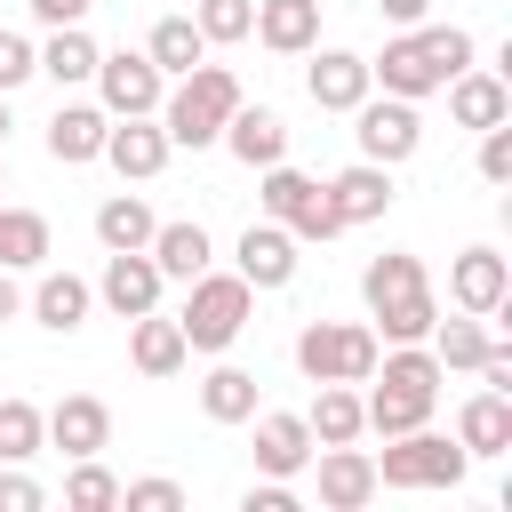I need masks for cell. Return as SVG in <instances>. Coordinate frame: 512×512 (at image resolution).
Instances as JSON below:
<instances>
[{
	"mask_svg": "<svg viewBox=\"0 0 512 512\" xmlns=\"http://www.w3.org/2000/svg\"><path fill=\"white\" fill-rule=\"evenodd\" d=\"M464 64H472V32H464V24H408V32L384 40V56H368V80H376L384 96L424 104V96H440Z\"/></svg>",
	"mask_w": 512,
	"mask_h": 512,
	"instance_id": "1",
	"label": "cell"
},
{
	"mask_svg": "<svg viewBox=\"0 0 512 512\" xmlns=\"http://www.w3.org/2000/svg\"><path fill=\"white\" fill-rule=\"evenodd\" d=\"M232 104H240V72L232 64H192V72H176V88L160 96V136L176 144V152H208L216 136H224V120H232Z\"/></svg>",
	"mask_w": 512,
	"mask_h": 512,
	"instance_id": "2",
	"label": "cell"
},
{
	"mask_svg": "<svg viewBox=\"0 0 512 512\" xmlns=\"http://www.w3.org/2000/svg\"><path fill=\"white\" fill-rule=\"evenodd\" d=\"M248 320H256V288H248L240 272H216V264H208V272L184 280V312H176V328H184L192 352H232Z\"/></svg>",
	"mask_w": 512,
	"mask_h": 512,
	"instance_id": "3",
	"label": "cell"
},
{
	"mask_svg": "<svg viewBox=\"0 0 512 512\" xmlns=\"http://www.w3.org/2000/svg\"><path fill=\"white\" fill-rule=\"evenodd\" d=\"M376 328L368 320H304L296 328V368L304 384H368L376 376Z\"/></svg>",
	"mask_w": 512,
	"mask_h": 512,
	"instance_id": "4",
	"label": "cell"
},
{
	"mask_svg": "<svg viewBox=\"0 0 512 512\" xmlns=\"http://www.w3.org/2000/svg\"><path fill=\"white\" fill-rule=\"evenodd\" d=\"M256 208H264L272 224H288L296 240H320V248L344 232V216L328 208V184H320V176H304V168H288V160L256 168Z\"/></svg>",
	"mask_w": 512,
	"mask_h": 512,
	"instance_id": "5",
	"label": "cell"
},
{
	"mask_svg": "<svg viewBox=\"0 0 512 512\" xmlns=\"http://www.w3.org/2000/svg\"><path fill=\"white\" fill-rule=\"evenodd\" d=\"M464 472H472V456L448 432H432V424L384 440V456H376V488H456Z\"/></svg>",
	"mask_w": 512,
	"mask_h": 512,
	"instance_id": "6",
	"label": "cell"
},
{
	"mask_svg": "<svg viewBox=\"0 0 512 512\" xmlns=\"http://www.w3.org/2000/svg\"><path fill=\"white\" fill-rule=\"evenodd\" d=\"M352 136H360V160H376V168H400V160H416V144H424V120H416V104L408 96H360L352 104Z\"/></svg>",
	"mask_w": 512,
	"mask_h": 512,
	"instance_id": "7",
	"label": "cell"
},
{
	"mask_svg": "<svg viewBox=\"0 0 512 512\" xmlns=\"http://www.w3.org/2000/svg\"><path fill=\"white\" fill-rule=\"evenodd\" d=\"M160 96H168V72H160L144 48H112V56H96V104H104L112 120L160 112Z\"/></svg>",
	"mask_w": 512,
	"mask_h": 512,
	"instance_id": "8",
	"label": "cell"
},
{
	"mask_svg": "<svg viewBox=\"0 0 512 512\" xmlns=\"http://www.w3.org/2000/svg\"><path fill=\"white\" fill-rule=\"evenodd\" d=\"M160 264L144 256V248H104V272H96V304L112 312V320H136V312H152L160 304Z\"/></svg>",
	"mask_w": 512,
	"mask_h": 512,
	"instance_id": "9",
	"label": "cell"
},
{
	"mask_svg": "<svg viewBox=\"0 0 512 512\" xmlns=\"http://www.w3.org/2000/svg\"><path fill=\"white\" fill-rule=\"evenodd\" d=\"M296 248H304V240H296L288 224H272V216H264V224H248V232H240V248H232V272H240L256 296H264V288H288V280H296V264H304Z\"/></svg>",
	"mask_w": 512,
	"mask_h": 512,
	"instance_id": "10",
	"label": "cell"
},
{
	"mask_svg": "<svg viewBox=\"0 0 512 512\" xmlns=\"http://www.w3.org/2000/svg\"><path fill=\"white\" fill-rule=\"evenodd\" d=\"M40 424H48V448L72 464V456H104L112 448V408L96 400V392H64L56 408H40Z\"/></svg>",
	"mask_w": 512,
	"mask_h": 512,
	"instance_id": "11",
	"label": "cell"
},
{
	"mask_svg": "<svg viewBox=\"0 0 512 512\" xmlns=\"http://www.w3.org/2000/svg\"><path fill=\"white\" fill-rule=\"evenodd\" d=\"M448 296H456V312L496 320V312L512 304V264H504L496 248H456V264H448Z\"/></svg>",
	"mask_w": 512,
	"mask_h": 512,
	"instance_id": "12",
	"label": "cell"
},
{
	"mask_svg": "<svg viewBox=\"0 0 512 512\" xmlns=\"http://www.w3.org/2000/svg\"><path fill=\"white\" fill-rule=\"evenodd\" d=\"M248 424H256V472H272V480H296L312 464V448H320L296 408H256Z\"/></svg>",
	"mask_w": 512,
	"mask_h": 512,
	"instance_id": "13",
	"label": "cell"
},
{
	"mask_svg": "<svg viewBox=\"0 0 512 512\" xmlns=\"http://www.w3.org/2000/svg\"><path fill=\"white\" fill-rule=\"evenodd\" d=\"M448 120L456 128H496V120H512V80L496 72V64H464L456 80H448Z\"/></svg>",
	"mask_w": 512,
	"mask_h": 512,
	"instance_id": "14",
	"label": "cell"
},
{
	"mask_svg": "<svg viewBox=\"0 0 512 512\" xmlns=\"http://www.w3.org/2000/svg\"><path fill=\"white\" fill-rule=\"evenodd\" d=\"M240 168H272V160H288V120L272 112V104H232V120H224V136H216Z\"/></svg>",
	"mask_w": 512,
	"mask_h": 512,
	"instance_id": "15",
	"label": "cell"
},
{
	"mask_svg": "<svg viewBox=\"0 0 512 512\" xmlns=\"http://www.w3.org/2000/svg\"><path fill=\"white\" fill-rule=\"evenodd\" d=\"M312 64H304V88H312V104L320 112H352L376 80H368V56H352V48H304Z\"/></svg>",
	"mask_w": 512,
	"mask_h": 512,
	"instance_id": "16",
	"label": "cell"
},
{
	"mask_svg": "<svg viewBox=\"0 0 512 512\" xmlns=\"http://www.w3.org/2000/svg\"><path fill=\"white\" fill-rule=\"evenodd\" d=\"M168 152H176V144L160 136V120H152V112H136V120H112V128H104V160H112L128 184H152V176L168 168Z\"/></svg>",
	"mask_w": 512,
	"mask_h": 512,
	"instance_id": "17",
	"label": "cell"
},
{
	"mask_svg": "<svg viewBox=\"0 0 512 512\" xmlns=\"http://www.w3.org/2000/svg\"><path fill=\"white\" fill-rule=\"evenodd\" d=\"M392 200H400V192H392V168H376V160H352V168L328 176V208L344 216V232H352V224H384Z\"/></svg>",
	"mask_w": 512,
	"mask_h": 512,
	"instance_id": "18",
	"label": "cell"
},
{
	"mask_svg": "<svg viewBox=\"0 0 512 512\" xmlns=\"http://www.w3.org/2000/svg\"><path fill=\"white\" fill-rule=\"evenodd\" d=\"M24 312H32L48 336H80L88 312H96V280H80V272H40V288L24 296Z\"/></svg>",
	"mask_w": 512,
	"mask_h": 512,
	"instance_id": "19",
	"label": "cell"
},
{
	"mask_svg": "<svg viewBox=\"0 0 512 512\" xmlns=\"http://www.w3.org/2000/svg\"><path fill=\"white\" fill-rule=\"evenodd\" d=\"M104 128H112L104 104H56V112H48V160H56V168L104 160Z\"/></svg>",
	"mask_w": 512,
	"mask_h": 512,
	"instance_id": "20",
	"label": "cell"
},
{
	"mask_svg": "<svg viewBox=\"0 0 512 512\" xmlns=\"http://www.w3.org/2000/svg\"><path fill=\"white\" fill-rule=\"evenodd\" d=\"M320 456V504L328 512H360V504H376V456L368 448H312Z\"/></svg>",
	"mask_w": 512,
	"mask_h": 512,
	"instance_id": "21",
	"label": "cell"
},
{
	"mask_svg": "<svg viewBox=\"0 0 512 512\" xmlns=\"http://www.w3.org/2000/svg\"><path fill=\"white\" fill-rule=\"evenodd\" d=\"M144 256L160 264V280H192V272H208V264H216V240H208V224H200V216H176V224H152Z\"/></svg>",
	"mask_w": 512,
	"mask_h": 512,
	"instance_id": "22",
	"label": "cell"
},
{
	"mask_svg": "<svg viewBox=\"0 0 512 512\" xmlns=\"http://www.w3.org/2000/svg\"><path fill=\"white\" fill-rule=\"evenodd\" d=\"M128 360H136V376H152V384H160V376H176V368L192 360V344H184V328L152 304V312H136V320H128Z\"/></svg>",
	"mask_w": 512,
	"mask_h": 512,
	"instance_id": "23",
	"label": "cell"
},
{
	"mask_svg": "<svg viewBox=\"0 0 512 512\" xmlns=\"http://www.w3.org/2000/svg\"><path fill=\"white\" fill-rule=\"evenodd\" d=\"M456 448L464 456H504L512 448V392H472L464 408H456Z\"/></svg>",
	"mask_w": 512,
	"mask_h": 512,
	"instance_id": "24",
	"label": "cell"
},
{
	"mask_svg": "<svg viewBox=\"0 0 512 512\" xmlns=\"http://www.w3.org/2000/svg\"><path fill=\"white\" fill-rule=\"evenodd\" d=\"M272 56H304L320 48V0H256V24H248Z\"/></svg>",
	"mask_w": 512,
	"mask_h": 512,
	"instance_id": "25",
	"label": "cell"
},
{
	"mask_svg": "<svg viewBox=\"0 0 512 512\" xmlns=\"http://www.w3.org/2000/svg\"><path fill=\"white\" fill-rule=\"evenodd\" d=\"M376 384V376H368ZM432 400L440 392H408V384H376V392H360V424L376 432V440H400V432H416V424H432Z\"/></svg>",
	"mask_w": 512,
	"mask_h": 512,
	"instance_id": "26",
	"label": "cell"
},
{
	"mask_svg": "<svg viewBox=\"0 0 512 512\" xmlns=\"http://www.w3.org/2000/svg\"><path fill=\"white\" fill-rule=\"evenodd\" d=\"M96 40H88V24H56L48 40H40V80H56V88H88L96 80Z\"/></svg>",
	"mask_w": 512,
	"mask_h": 512,
	"instance_id": "27",
	"label": "cell"
},
{
	"mask_svg": "<svg viewBox=\"0 0 512 512\" xmlns=\"http://www.w3.org/2000/svg\"><path fill=\"white\" fill-rule=\"evenodd\" d=\"M432 320H440V296H432V280L368 312V328H376V344H424V336H432Z\"/></svg>",
	"mask_w": 512,
	"mask_h": 512,
	"instance_id": "28",
	"label": "cell"
},
{
	"mask_svg": "<svg viewBox=\"0 0 512 512\" xmlns=\"http://www.w3.org/2000/svg\"><path fill=\"white\" fill-rule=\"evenodd\" d=\"M200 416H208V424H248V416H256V376L232 368V360H216V368L200 376Z\"/></svg>",
	"mask_w": 512,
	"mask_h": 512,
	"instance_id": "29",
	"label": "cell"
},
{
	"mask_svg": "<svg viewBox=\"0 0 512 512\" xmlns=\"http://www.w3.org/2000/svg\"><path fill=\"white\" fill-rule=\"evenodd\" d=\"M48 248H56V240H48V216H40V208H0V264H8V272H40Z\"/></svg>",
	"mask_w": 512,
	"mask_h": 512,
	"instance_id": "30",
	"label": "cell"
},
{
	"mask_svg": "<svg viewBox=\"0 0 512 512\" xmlns=\"http://www.w3.org/2000/svg\"><path fill=\"white\" fill-rule=\"evenodd\" d=\"M424 344H432V360H440L448 376H472V368L488 360V344H496V336L480 328V312H464V320H432V336H424Z\"/></svg>",
	"mask_w": 512,
	"mask_h": 512,
	"instance_id": "31",
	"label": "cell"
},
{
	"mask_svg": "<svg viewBox=\"0 0 512 512\" xmlns=\"http://www.w3.org/2000/svg\"><path fill=\"white\" fill-rule=\"evenodd\" d=\"M304 424H312V440L320 448H344V440H360L368 424H360V392L352 384H320V400L304 408Z\"/></svg>",
	"mask_w": 512,
	"mask_h": 512,
	"instance_id": "32",
	"label": "cell"
},
{
	"mask_svg": "<svg viewBox=\"0 0 512 512\" xmlns=\"http://www.w3.org/2000/svg\"><path fill=\"white\" fill-rule=\"evenodd\" d=\"M144 56L176 80V72H192V64L208 56V40H200V24H192V16H160V24L144 32Z\"/></svg>",
	"mask_w": 512,
	"mask_h": 512,
	"instance_id": "33",
	"label": "cell"
},
{
	"mask_svg": "<svg viewBox=\"0 0 512 512\" xmlns=\"http://www.w3.org/2000/svg\"><path fill=\"white\" fill-rule=\"evenodd\" d=\"M152 224H160V216L144 208V192H112V200L96 208V240H104V248H144Z\"/></svg>",
	"mask_w": 512,
	"mask_h": 512,
	"instance_id": "34",
	"label": "cell"
},
{
	"mask_svg": "<svg viewBox=\"0 0 512 512\" xmlns=\"http://www.w3.org/2000/svg\"><path fill=\"white\" fill-rule=\"evenodd\" d=\"M40 448H48V424H40V408L8 392V400H0V464H32Z\"/></svg>",
	"mask_w": 512,
	"mask_h": 512,
	"instance_id": "35",
	"label": "cell"
},
{
	"mask_svg": "<svg viewBox=\"0 0 512 512\" xmlns=\"http://www.w3.org/2000/svg\"><path fill=\"white\" fill-rule=\"evenodd\" d=\"M64 504H72V512H112V504H120V480H112L96 456H72V472H64Z\"/></svg>",
	"mask_w": 512,
	"mask_h": 512,
	"instance_id": "36",
	"label": "cell"
},
{
	"mask_svg": "<svg viewBox=\"0 0 512 512\" xmlns=\"http://www.w3.org/2000/svg\"><path fill=\"white\" fill-rule=\"evenodd\" d=\"M192 24H200V40H208V48H232V40H248L256 0H200V8H192Z\"/></svg>",
	"mask_w": 512,
	"mask_h": 512,
	"instance_id": "37",
	"label": "cell"
},
{
	"mask_svg": "<svg viewBox=\"0 0 512 512\" xmlns=\"http://www.w3.org/2000/svg\"><path fill=\"white\" fill-rule=\"evenodd\" d=\"M24 80H40V48H32L24 32H8V24H0V96H16Z\"/></svg>",
	"mask_w": 512,
	"mask_h": 512,
	"instance_id": "38",
	"label": "cell"
},
{
	"mask_svg": "<svg viewBox=\"0 0 512 512\" xmlns=\"http://www.w3.org/2000/svg\"><path fill=\"white\" fill-rule=\"evenodd\" d=\"M120 504L128 512H184V488L152 472V480H120Z\"/></svg>",
	"mask_w": 512,
	"mask_h": 512,
	"instance_id": "39",
	"label": "cell"
},
{
	"mask_svg": "<svg viewBox=\"0 0 512 512\" xmlns=\"http://www.w3.org/2000/svg\"><path fill=\"white\" fill-rule=\"evenodd\" d=\"M480 184H512V120L480 128Z\"/></svg>",
	"mask_w": 512,
	"mask_h": 512,
	"instance_id": "40",
	"label": "cell"
},
{
	"mask_svg": "<svg viewBox=\"0 0 512 512\" xmlns=\"http://www.w3.org/2000/svg\"><path fill=\"white\" fill-rule=\"evenodd\" d=\"M40 504H48V488L24 464H0V512H40Z\"/></svg>",
	"mask_w": 512,
	"mask_h": 512,
	"instance_id": "41",
	"label": "cell"
},
{
	"mask_svg": "<svg viewBox=\"0 0 512 512\" xmlns=\"http://www.w3.org/2000/svg\"><path fill=\"white\" fill-rule=\"evenodd\" d=\"M240 512H296V480H272V472H264V480L240 496Z\"/></svg>",
	"mask_w": 512,
	"mask_h": 512,
	"instance_id": "42",
	"label": "cell"
},
{
	"mask_svg": "<svg viewBox=\"0 0 512 512\" xmlns=\"http://www.w3.org/2000/svg\"><path fill=\"white\" fill-rule=\"evenodd\" d=\"M376 16H384L392 32H408V24H424V16H432V0H376Z\"/></svg>",
	"mask_w": 512,
	"mask_h": 512,
	"instance_id": "43",
	"label": "cell"
},
{
	"mask_svg": "<svg viewBox=\"0 0 512 512\" xmlns=\"http://www.w3.org/2000/svg\"><path fill=\"white\" fill-rule=\"evenodd\" d=\"M16 312H24V288H16V272H8V264H0V328H8V320H16Z\"/></svg>",
	"mask_w": 512,
	"mask_h": 512,
	"instance_id": "44",
	"label": "cell"
},
{
	"mask_svg": "<svg viewBox=\"0 0 512 512\" xmlns=\"http://www.w3.org/2000/svg\"><path fill=\"white\" fill-rule=\"evenodd\" d=\"M8 128H16V120H8V96H0V152H8Z\"/></svg>",
	"mask_w": 512,
	"mask_h": 512,
	"instance_id": "45",
	"label": "cell"
},
{
	"mask_svg": "<svg viewBox=\"0 0 512 512\" xmlns=\"http://www.w3.org/2000/svg\"><path fill=\"white\" fill-rule=\"evenodd\" d=\"M0 192H8V160H0Z\"/></svg>",
	"mask_w": 512,
	"mask_h": 512,
	"instance_id": "46",
	"label": "cell"
}]
</instances>
